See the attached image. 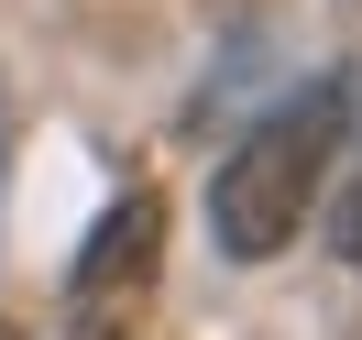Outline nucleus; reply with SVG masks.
I'll return each instance as SVG.
<instances>
[{"label": "nucleus", "mask_w": 362, "mask_h": 340, "mask_svg": "<svg viewBox=\"0 0 362 340\" xmlns=\"http://www.w3.org/2000/svg\"><path fill=\"white\" fill-rule=\"evenodd\" d=\"M340 121H351V77H308L296 99H274L220 154V176H209V242H220L230 264H274V252L308 230L318 176H329V154H340Z\"/></svg>", "instance_id": "f257e3e1"}, {"label": "nucleus", "mask_w": 362, "mask_h": 340, "mask_svg": "<svg viewBox=\"0 0 362 340\" xmlns=\"http://www.w3.org/2000/svg\"><path fill=\"white\" fill-rule=\"evenodd\" d=\"M154 264H165V198L154 187H121L99 209L88 252H77V318H110L132 286H154Z\"/></svg>", "instance_id": "f03ea898"}, {"label": "nucleus", "mask_w": 362, "mask_h": 340, "mask_svg": "<svg viewBox=\"0 0 362 340\" xmlns=\"http://www.w3.org/2000/svg\"><path fill=\"white\" fill-rule=\"evenodd\" d=\"M329 252H340V264L362 274V165L340 176V198H329Z\"/></svg>", "instance_id": "7ed1b4c3"}, {"label": "nucleus", "mask_w": 362, "mask_h": 340, "mask_svg": "<svg viewBox=\"0 0 362 340\" xmlns=\"http://www.w3.org/2000/svg\"><path fill=\"white\" fill-rule=\"evenodd\" d=\"M0 209H11V88H0Z\"/></svg>", "instance_id": "20e7f679"}, {"label": "nucleus", "mask_w": 362, "mask_h": 340, "mask_svg": "<svg viewBox=\"0 0 362 340\" xmlns=\"http://www.w3.org/2000/svg\"><path fill=\"white\" fill-rule=\"evenodd\" d=\"M77 340H132V329H99V318H88V329H77Z\"/></svg>", "instance_id": "39448f33"}]
</instances>
